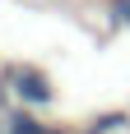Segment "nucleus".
I'll return each instance as SVG.
<instances>
[{"instance_id":"obj_1","label":"nucleus","mask_w":130,"mask_h":134,"mask_svg":"<svg viewBox=\"0 0 130 134\" xmlns=\"http://www.w3.org/2000/svg\"><path fill=\"white\" fill-rule=\"evenodd\" d=\"M9 88H14V97L23 102V111H28V107H51V102H56L51 79H47L42 69H33V65L14 69V74H9Z\"/></svg>"},{"instance_id":"obj_2","label":"nucleus","mask_w":130,"mask_h":134,"mask_svg":"<svg viewBox=\"0 0 130 134\" xmlns=\"http://www.w3.org/2000/svg\"><path fill=\"white\" fill-rule=\"evenodd\" d=\"M5 134H47V125L19 107V111H9V125H5Z\"/></svg>"},{"instance_id":"obj_3","label":"nucleus","mask_w":130,"mask_h":134,"mask_svg":"<svg viewBox=\"0 0 130 134\" xmlns=\"http://www.w3.org/2000/svg\"><path fill=\"white\" fill-rule=\"evenodd\" d=\"M93 130H102V134H112V130H126V116H121V111H112V116H98V120H93Z\"/></svg>"},{"instance_id":"obj_4","label":"nucleus","mask_w":130,"mask_h":134,"mask_svg":"<svg viewBox=\"0 0 130 134\" xmlns=\"http://www.w3.org/2000/svg\"><path fill=\"white\" fill-rule=\"evenodd\" d=\"M107 9H112V19H116V23H126V28H130V0H112Z\"/></svg>"},{"instance_id":"obj_5","label":"nucleus","mask_w":130,"mask_h":134,"mask_svg":"<svg viewBox=\"0 0 130 134\" xmlns=\"http://www.w3.org/2000/svg\"><path fill=\"white\" fill-rule=\"evenodd\" d=\"M88 134H102V130H88Z\"/></svg>"}]
</instances>
